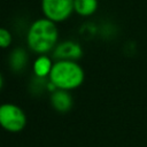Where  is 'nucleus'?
Wrapping results in <instances>:
<instances>
[{"label": "nucleus", "instance_id": "f257e3e1", "mask_svg": "<svg viewBox=\"0 0 147 147\" xmlns=\"http://www.w3.org/2000/svg\"><path fill=\"white\" fill-rule=\"evenodd\" d=\"M59 30L56 23L44 18H38L31 23L26 33L28 47L39 55L52 52L57 45Z\"/></svg>", "mask_w": 147, "mask_h": 147}, {"label": "nucleus", "instance_id": "f03ea898", "mask_svg": "<svg viewBox=\"0 0 147 147\" xmlns=\"http://www.w3.org/2000/svg\"><path fill=\"white\" fill-rule=\"evenodd\" d=\"M85 79L84 69L77 61H55L48 80L56 90L72 91L79 87Z\"/></svg>", "mask_w": 147, "mask_h": 147}, {"label": "nucleus", "instance_id": "7ed1b4c3", "mask_svg": "<svg viewBox=\"0 0 147 147\" xmlns=\"http://www.w3.org/2000/svg\"><path fill=\"white\" fill-rule=\"evenodd\" d=\"M26 115L24 110L15 103L0 105V126L11 133L21 132L26 125Z\"/></svg>", "mask_w": 147, "mask_h": 147}, {"label": "nucleus", "instance_id": "20e7f679", "mask_svg": "<svg viewBox=\"0 0 147 147\" xmlns=\"http://www.w3.org/2000/svg\"><path fill=\"white\" fill-rule=\"evenodd\" d=\"M41 11L44 16L54 22L68 20L74 10V0H41Z\"/></svg>", "mask_w": 147, "mask_h": 147}, {"label": "nucleus", "instance_id": "39448f33", "mask_svg": "<svg viewBox=\"0 0 147 147\" xmlns=\"http://www.w3.org/2000/svg\"><path fill=\"white\" fill-rule=\"evenodd\" d=\"M83 55L82 46L74 40H65L57 42L53 49V57L56 61H77Z\"/></svg>", "mask_w": 147, "mask_h": 147}, {"label": "nucleus", "instance_id": "423d86ee", "mask_svg": "<svg viewBox=\"0 0 147 147\" xmlns=\"http://www.w3.org/2000/svg\"><path fill=\"white\" fill-rule=\"evenodd\" d=\"M51 105L59 113H67L71 109L74 100L69 91L55 90L51 93Z\"/></svg>", "mask_w": 147, "mask_h": 147}, {"label": "nucleus", "instance_id": "0eeeda50", "mask_svg": "<svg viewBox=\"0 0 147 147\" xmlns=\"http://www.w3.org/2000/svg\"><path fill=\"white\" fill-rule=\"evenodd\" d=\"M28 62H29V56L24 48L17 47L10 52L9 57H8V63L13 71L21 72L22 70L25 69Z\"/></svg>", "mask_w": 147, "mask_h": 147}, {"label": "nucleus", "instance_id": "6e6552de", "mask_svg": "<svg viewBox=\"0 0 147 147\" xmlns=\"http://www.w3.org/2000/svg\"><path fill=\"white\" fill-rule=\"evenodd\" d=\"M53 61L52 59L46 55V54H42V55H39L32 63V71L34 74V76L37 78H48L51 71H52V68H53Z\"/></svg>", "mask_w": 147, "mask_h": 147}, {"label": "nucleus", "instance_id": "1a4fd4ad", "mask_svg": "<svg viewBox=\"0 0 147 147\" xmlns=\"http://www.w3.org/2000/svg\"><path fill=\"white\" fill-rule=\"evenodd\" d=\"M98 9V0H74V10L83 17L93 15Z\"/></svg>", "mask_w": 147, "mask_h": 147}, {"label": "nucleus", "instance_id": "9d476101", "mask_svg": "<svg viewBox=\"0 0 147 147\" xmlns=\"http://www.w3.org/2000/svg\"><path fill=\"white\" fill-rule=\"evenodd\" d=\"M11 41H13V37L9 30L0 26V48H8Z\"/></svg>", "mask_w": 147, "mask_h": 147}, {"label": "nucleus", "instance_id": "9b49d317", "mask_svg": "<svg viewBox=\"0 0 147 147\" xmlns=\"http://www.w3.org/2000/svg\"><path fill=\"white\" fill-rule=\"evenodd\" d=\"M2 86H3V77H2V75H1V72H0V91H1Z\"/></svg>", "mask_w": 147, "mask_h": 147}]
</instances>
